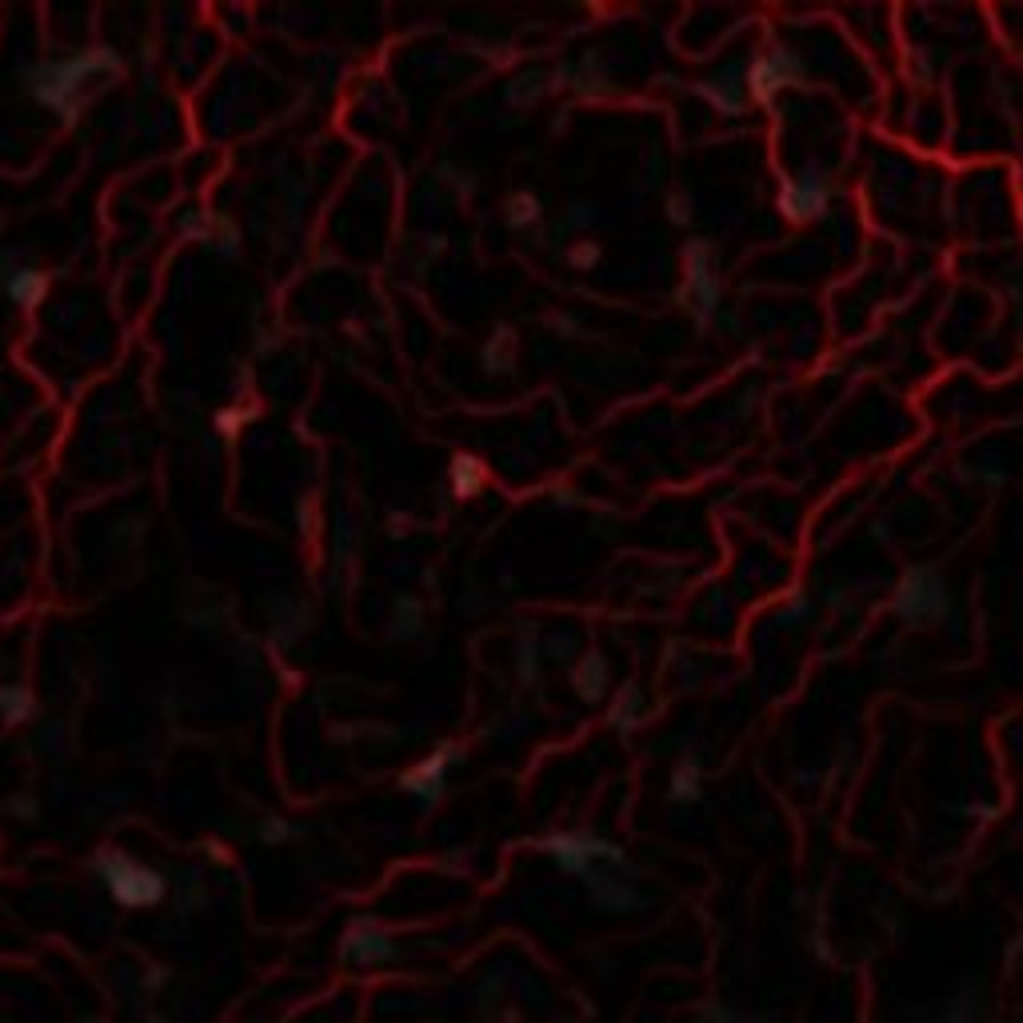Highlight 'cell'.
<instances>
[{
  "instance_id": "cell-1",
  "label": "cell",
  "mask_w": 1023,
  "mask_h": 1023,
  "mask_svg": "<svg viewBox=\"0 0 1023 1023\" xmlns=\"http://www.w3.org/2000/svg\"><path fill=\"white\" fill-rule=\"evenodd\" d=\"M97 872L105 879L109 896L121 908H157L165 896H169V879L160 876L157 867L141 864L124 852H100L97 855Z\"/></svg>"
},
{
  "instance_id": "cell-2",
  "label": "cell",
  "mask_w": 1023,
  "mask_h": 1023,
  "mask_svg": "<svg viewBox=\"0 0 1023 1023\" xmlns=\"http://www.w3.org/2000/svg\"><path fill=\"white\" fill-rule=\"evenodd\" d=\"M891 612L908 624H939L951 616V588L948 580L931 568H908L891 592Z\"/></svg>"
},
{
  "instance_id": "cell-3",
  "label": "cell",
  "mask_w": 1023,
  "mask_h": 1023,
  "mask_svg": "<svg viewBox=\"0 0 1023 1023\" xmlns=\"http://www.w3.org/2000/svg\"><path fill=\"white\" fill-rule=\"evenodd\" d=\"M544 852L552 855L556 867L568 872V876H592L596 864L628 867L624 848L612 840H604V836H592V831H560V836H548V840H544Z\"/></svg>"
},
{
  "instance_id": "cell-4",
  "label": "cell",
  "mask_w": 1023,
  "mask_h": 1023,
  "mask_svg": "<svg viewBox=\"0 0 1023 1023\" xmlns=\"http://www.w3.org/2000/svg\"><path fill=\"white\" fill-rule=\"evenodd\" d=\"M723 289H720V260L708 241H692L684 253V304L692 308L699 325H708L720 313Z\"/></svg>"
},
{
  "instance_id": "cell-5",
  "label": "cell",
  "mask_w": 1023,
  "mask_h": 1023,
  "mask_svg": "<svg viewBox=\"0 0 1023 1023\" xmlns=\"http://www.w3.org/2000/svg\"><path fill=\"white\" fill-rule=\"evenodd\" d=\"M109 69H117V57L105 49L97 52H85V57H76V61H61V64H49V69H40L37 73V93L45 105H57V109H64V100L73 97L76 85L85 81V76L93 73H109Z\"/></svg>"
},
{
  "instance_id": "cell-6",
  "label": "cell",
  "mask_w": 1023,
  "mask_h": 1023,
  "mask_svg": "<svg viewBox=\"0 0 1023 1023\" xmlns=\"http://www.w3.org/2000/svg\"><path fill=\"white\" fill-rule=\"evenodd\" d=\"M800 73H804V64H800V57H795L788 45H768V49H759L756 57H752V64H747V93L756 100H771L776 93L795 85Z\"/></svg>"
},
{
  "instance_id": "cell-7",
  "label": "cell",
  "mask_w": 1023,
  "mask_h": 1023,
  "mask_svg": "<svg viewBox=\"0 0 1023 1023\" xmlns=\"http://www.w3.org/2000/svg\"><path fill=\"white\" fill-rule=\"evenodd\" d=\"M776 205H780L783 220L792 224H812L828 212L831 205V188L819 172H800V176H788L776 193Z\"/></svg>"
},
{
  "instance_id": "cell-8",
  "label": "cell",
  "mask_w": 1023,
  "mask_h": 1023,
  "mask_svg": "<svg viewBox=\"0 0 1023 1023\" xmlns=\"http://www.w3.org/2000/svg\"><path fill=\"white\" fill-rule=\"evenodd\" d=\"M397 955L400 951H397V943H392V936H388L380 924H373V920H356V924L344 931V939H340V960L352 963V967H361V972L385 967V963H392Z\"/></svg>"
},
{
  "instance_id": "cell-9",
  "label": "cell",
  "mask_w": 1023,
  "mask_h": 1023,
  "mask_svg": "<svg viewBox=\"0 0 1023 1023\" xmlns=\"http://www.w3.org/2000/svg\"><path fill=\"white\" fill-rule=\"evenodd\" d=\"M588 879V900L600 908V912H612V915H632L640 912V908H648V900H644V891L632 884V879H620V876H604V872H592Z\"/></svg>"
},
{
  "instance_id": "cell-10",
  "label": "cell",
  "mask_w": 1023,
  "mask_h": 1023,
  "mask_svg": "<svg viewBox=\"0 0 1023 1023\" xmlns=\"http://www.w3.org/2000/svg\"><path fill=\"white\" fill-rule=\"evenodd\" d=\"M699 795H704V768H699L696 759H680L672 768V776H668V800L687 807V804H699Z\"/></svg>"
},
{
  "instance_id": "cell-11",
  "label": "cell",
  "mask_w": 1023,
  "mask_h": 1023,
  "mask_svg": "<svg viewBox=\"0 0 1023 1023\" xmlns=\"http://www.w3.org/2000/svg\"><path fill=\"white\" fill-rule=\"evenodd\" d=\"M444 764H448V756L440 752V756H433V759H424L421 768L416 771H409L404 776V792H412V795H421V800H436L440 795V788H444Z\"/></svg>"
},
{
  "instance_id": "cell-12",
  "label": "cell",
  "mask_w": 1023,
  "mask_h": 1023,
  "mask_svg": "<svg viewBox=\"0 0 1023 1023\" xmlns=\"http://www.w3.org/2000/svg\"><path fill=\"white\" fill-rule=\"evenodd\" d=\"M692 1023H776L764 1011H740L728 1008V1003H704V1008L692 1015Z\"/></svg>"
},
{
  "instance_id": "cell-13",
  "label": "cell",
  "mask_w": 1023,
  "mask_h": 1023,
  "mask_svg": "<svg viewBox=\"0 0 1023 1023\" xmlns=\"http://www.w3.org/2000/svg\"><path fill=\"white\" fill-rule=\"evenodd\" d=\"M604 684H608V672H604V660H600V656H588V660L580 663V672H576V687H580V696L600 699V696H604Z\"/></svg>"
},
{
  "instance_id": "cell-14",
  "label": "cell",
  "mask_w": 1023,
  "mask_h": 1023,
  "mask_svg": "<svg viewBox=\"0 0 1023 1023\" xmlns=\"http://www.w3.org/2000/svg\"><path fill=\"white\" fill-rule=\"evenodd\" d=\"M979 1020H984V1015H979L975 991L972 996H955L948 1008H939V1015H936V1023H979Z\"/></svg>"
},
{
  "instance_id": "cell-15",
  "label": "cell",
  "mask_w": 1023,
  "mask_h": 1023,
  "mask_svg": "<svg viewBox=\"0 0 1023 1023\" xmlns=\"http://www.w3.org/2000/svg\"><path fill=\"white\" fill-rule=\"evenodd\" d=\"M40 289H45V277H40V272H21V277L9 280V296H13L16 304H37Z\"/></svg>"
},
{
  "instance_id": "cell-16",
  "label": "cell",
  "mask_w": 1023,
  "mask_h": 1023,
  "mask_svg": "<svg viewBox=\"0 0 1023 1023\" xmlns=\"http://www.w3.org/2000/svg\"><path fill=\"white\" fill-rule=\"evenodd\" d=\"M704 97H708L720 112H728V117L744 109V105H740V97H735V88H728V85H708V88H704Z\"/></svg>"
},
{
  "instance_id": "cell-17",
  "label": "cell",
  "mask_w": 1023,
  "mask_h": 1023,
  "mask_svg": "<svg viewBox=\"0 0 1023 1023\" xmlns=\"http://www.w3.org/2000/svg\"><path fill=\"white\" fill-rule=\"evenodd\" d=\"M0 708H4L9 720H21V716H28V696L16 692V687H0Z\"/></svg>"
},
{
  "instance_id": "cell-18",
  "label": "cell",
  "mask_w": 1023,
  "mask_h": 1023,
  "mask_svg": "<svg viewBox=\"0 0 1023 1023\" xmlns=\"http://www.w3.org/2000/svg\"><path fill=\"white\" fill-rule=\"evenodd\" d=\"M632 711H636V687H628L624 696H620V708L612 711V720L620 723V728H632V723H636Z\"/></svg>"
},
{
  "instance_id": "cell-19",
  "label": "cell",
  "mask_w": 1023,
  "mask_h": 1023,
  "mask_svg": "<svg viewBox=\"0 0 1023 1023\" xmlns=\"http://www.w3.org/2000/svg\"><path fill=\"white\" fill-rule=\"evenodd\" d=\"M692 212H696V205H692V196H675V200H668V217L675 220V224H687L692 220Z\"/></svg>"
},
{
  "instance_id": "cell-20",
  "label": "cell",
  "mask_w": 1023,
  "mask_h": 1023,
  "mask_svg": "<svg viewBox=\"0 0 1023 1023\" xmlns=\"http://www.w3.org/2000/svg\"><path fill=\"white\" fill-rule=\"evenodd\" d=\"M260 840H265V843H284V840H289V824H284V819H268L265 828H260Z\"/></svg>"
},
{
  "instance_id": "cell-21",
  "label": "cell",
  "mask_w": 1023,
  "mask_h": 1023,
  "mask_svg": "<svg viewBox=\"0 0 1023 1023\" xmlns=\"http://www.w3.org/2000/svg\"><path fill=\"white\" fill-rule=\"evenodd\" d=\"M596 256H600V248H596V244H580L576 253H572V265L592 268V265H596Z\"/></svg>"
},
{
  "instance_id": "cell-22",
  "label": "cell",
  "mask_w": 1023,
  "mask_h": 1023,
  "mask_svg": "<svg viewBox=\"0 0 1023 1023\" xmlns=\"http://www.w3.org/2000/svg\"><path fill=\"white\" fill-rule=\"evenodd\" d=\"M979 1023H1023L1020 1015H984Z\"/></svg>"
},
{
  "instance_id": "cell-23",
  "label": "cell",
  "mask_w": 1023,
  "mask_h": 1023,
  "mask_svg": "<svg viewBox=\"0 0 1023 1023\" xmlns=\"http://www.w3.org/2000/svg\"><path fill=\"white\" fill-rule=\"evenodd\" d=\"M148 1023H165V1020H160V1015H148Z\"/></svg>"
},
{
  "instance_id": "cell-24",
  "label": "cell",
  "mask_w": 1023,
  "mask_h": 1023,
  "mask_svg": "<svg viewBox=\"0 0 1023 1023\" xmlns=\"http://www.w3.org/2000/svg\"><path fill=\"white\" fill-rule=\"evenodd\" d=\"M0 1023H9V1015H4V1011H0Z\"/></svg>"
}]
</instances>
